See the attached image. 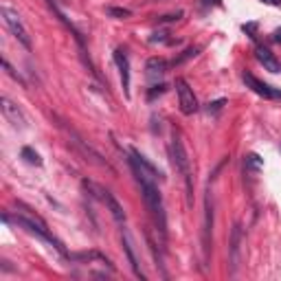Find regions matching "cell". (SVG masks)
I'll use <instances>...</instances> for the list:
<instances>
[{"label": "cell", "mask_w": 281, "mask_h": 281, "mask_svg": "<svg viewBox=\"0 0 281 281\" xmlns=\"http://www.w3.org/2000/svg\"><path fill=\"white\" fill-rule=\"evenodd\" d=\"M128 162H130L132 174H134V178H136L138 187H140L145 206H147V211L152 213V220H154V224H156V228H158L160 238L167 240V213H165V206H162V198H160V191L156 187V180H154L150 174H145L132 158H128Z\"/></svg>", "instance_id": "cell-1"}, {"label": "cell", "mask_w": 281, "mask_h": 281, "mask_svg": "<svg viewBox=\"0 0 281 281\" xmlns=\"http://www.w3.org/2000/svg\"><path fill=\"white\" fill-rule=\"evenodd\" d=\"M169 154H172L174 167L178 169V174L184 180V189H187V204H194V178H191V162L187 156V150H184L182 140L178 134L172 136V143H169Z\"/></svg>", "instance_id": "cell-2"}, {"label": "cell", "mask_w": 281, "mask_h": 281, "mask_svg": "<svg viewBox=\"0 0 281 281\" xmlns=\"http://www.w3.org/2000/svg\"><path fill=\"white\" fill-rule=\"evenodd\" d=\"M0 13H3V20H5V25L9 27V31L13 33V38H16L25 49H31V38H29V31L25 29V25H22V20H20V16H18V11H13L11 7L3 5Z\"/></svg>", "instance_id": "cell-3"}, {"label": "cell", "mask_w": 281, "mask_h": 281, "mask_svg": "<svg viewBox=\"0 0 281 281\" xmlns=\"http://www.w3.org/2000/svg\"><path fill=\"white\" fill-rule=\"evenodd\" d=\"M242 246H244V228L240 222H235L231 240H228V264H231V275H238L242 264Z\"/></svg>", "instance_id": "cell-4"}, {"label": "cell", "mask_w": 281, "mask_h": 281, "mask_svg": "<svg viewBox=\"0 0 281 281\" xmlns=\"http://www.w3.org/2000/svg\"><path fill=\"white\" fill-rule=\"evenodd\" d=\"M176 92H178V106H180V112L182 114H194L198 112V99H196V95H194V88L189 86V81L187 79H182L178 77L176 79Z\"/></svg>", "instance_id": "cell-5"}, {"label": "cell", "mask_w": 281, "mask_h": 281, "mask_svg": "<svg viewBox=\"0 0 281 281\" xmlns=\"http://www.w3.org/2000/svg\"><path fill=\"white\" fill-rule=\"evenodd\" d=\"M242 79H244V84H246L255 95H260V97H264V99H281V90H275V88L268 86L266 81L257 79L253 73H244Z\"/></svg>", "instance_id": "cell-6"}, {"label": "cell", "mask_w": 281, "mask_h": 281, "mask_svg": "<svg viewBox=\"0 0 281 281\" xmlns=\"http://www.w3.org/2000/svg\"><path fill=\"white\" fill-rule=\"evenodd\" d=\"M90 187H95V191H97V196L101 198V202L108 206V211L112 213V218H114V222L119 226H123L125 224V211H123V206L119 204V200H116V198L110 194L108 189H101V187H97V184H92L90 182Z\"/></svg>", "instance_id": "cell-7"}, {"label": "cell", "mask_w": 281, "mask_h": 281, "mask_svg": "<svg viewBox=\"0 0 281 281\" xmlns=\"http://www.w3.org/2000/svg\"><path fill=\"white\" fill-rule=\"evenodd\" d=\"M211 228H213V202H211V191L206 189V196H204V228H202L204 260L209 257V250H211Z\"/></svg>", "instance_id": "cell-8"}, {"label": "cell", "mask_w": 281, "mask_h": 281, "mask_svg": "<svg viewBox=\"0 0 281 281\" xmlns=\"http://www.w3.org/2000/svg\"><path fill=\"white\" fill-rule=\"evenodd\" d=\"M114 64H116V68H119L121 86H123L125 97H130V60H128V53H125L123 49L114 51Z\"/></svg>", "instance_id": "cell-9"}, {"label": "cell", "mask_w": 281, "mask_h": 281, "mask_svg": "<svg viewBox=\"0 0 281 281\" xmlns=\"http://www.w3.org/2000/svg\"><path fill=\"white\" fill-rule=\"evenodd\" d=\"M0 110H3L5 119L9 121L11 125H16V128H25V123H27L25 116H22L20 108H18L9 97H3V99H0Z\"/></svg>", "instance_id": "cell-10"}, {"label": "cell", "mask_w": 281, "mask_h": 281, "mask_svg": "<svg viewBox=\"0 0 281 281\" xmlns=\"http://www.w3.org/2000/svg\"><path fill=\"white\" fill-rule=\"evenodd\" d=\"M255 57H257V62H260L266 71H270V73H279L281 71V64L275 57V53H270V49L262 46V44H257V46H255Z\"/></svg>", "instance_id": "cell-11"}, {"label": "cell", "mask_w": 281, "mask_h": 281, "mask_svg": "<svg viewBox=\"0 0 281 281\" xmlns=\"http://www.w3.org/2000/svg\"><path fill=\"white\" fill-rule=\"evenodd\" d=\"M121 244H123L125 255H128V262H130V268H132V272H134V277H138L140 281H145V272L140 270L138 257H136V253H134V248H132V242H130V235H128V233L121 235Z\"/></svg>", "instance_id": "cell-12"}, {"label": "cell", "mask_w": 281, "mask_h": 281, "mask_svg": "<svg viewBox=\"0 0 281 281\" xmlns=\"http://www.w3.org/2000/svg\"><path fill=\"white\" fill-rule=\"evenodd\" d=\"M167 68H169V62L162 60V57H150L147 64H145V73H147V77H150V79L162 77L167 73Z\"/></svg>", "instance_id": "cell-13"}, {"label": "cell", "mask_w": 281, "mask_h": 281, "mask_svg": "<svg viewBox=\"0 0 281 281\" xmlns=\"http://www.w3.org/2000/svg\"><path fill=\"white\" fill-rule=\"evenodd\" d=\"M130 158H132V160H134V162H136V165H138L140 169H143V172H145V174H150V176H152V178H154V180H156V178H160V172H158V169H156V167H154V165H152V162H150V160H147V158H145V156H143V154H140L138 150H134V147H132V150H130Z\"/></svg>", "instance_id": "cell-14"}, {"label": "cell", "mask_w": 281, "mask_h": 281, "mask_svg": "<svg viewBox=\"0 0 281 281\" xmlns=\"http://www.w3.org/2000/svg\"><path fill=\"white\" fill-rule=\"evenodd\" d=\"M244 167H246V172L257 174V172H262L264 169V158L257 156V154H248L246 160H244Z\"/></svg>", "instance_id": "cell-15"}, {"label": "cell", "mask_w": 281, "mask_h": 281, "mask_svg": "<svg viewBox=\"0 0 281 281\" xmlns=\"http://www.w3.org/2000/svg\"><path fill=\"white\" fill-rule=\"evenodd\" d=\"M22 158H25L29 165H35V167H40L42 165V158H40V154L33 150V147H22Z\"/></svg>", "instance_id": "cell-16"}, {"label": "cell", "mask_w": 281, "mask_h": 281, "mask_svg": "<svg viewBox=\"0 0 281 281\" xmlns=\"http://www.w3.org/2000/svg\"><path fill=\"white\" fill-rule=\"evenodd\" d=\"M106 13H108V16H112V18H121V20L132 16V11L130 9H123V7H108Z\"/></svg>", "instance_id": "cell-17"}, {"label": "cell", "mask_w": 281, "mask_h": 281, "mask_svg": "<svg viewBox=\"0 0 281 281\" xmlns=\"http://www.w3.org/2000/svg\"><path fill=\"white\" fill-rule=\"evenodd\" d=\"M224 106H226V99H218V101H211L209 106H206V112H209V114H218V112H220V110L224 108Z\"/></svg>", "instance_id": "cell-18"}, {"label": "cell", "mask_w": 281, "mask_h": 281, "mask_svg": "<svg viewBox=\"0 0 281 281\" xmlns=\"http://www.w3.org/2000/svg\"><path fill=\"white\" fill-rule=\"evenodd\" d=\"M198 51H200L198 46H191V49H187V51H184V53H182L180 57H176V60H174V64H180V62H184V60H189V57L198 55Z\"/></svg>", "instance_id": "cell-19"}, {"label": "cell", "mask_w": 281, "mask_h": 281, "mask_svg": "<svg viewBox=\"0 0 281 281\" xmlns=\"http://www.w3.org/2000/svg\"><path fill=\"white\" fill-rule=\"evenodd\" d=\"M165 84H160V86H154L152 88V90L150 92H147V99H154V97H156V95H162V92H165Z\"/></svg>", "instance_id": "cell-20"}, {"label": "cell", "mask_w": 281, "mask_h": 281, "mask_svg": "<svg viewBox=\"0 0 281 281\" xmlns=\"http://www.w3.org/2000/svg\"><path fill=\"white\" fill-rule=\"evenodd\" d=\"M182 16V11H178V13H172V16H162V18H158L160 22H174V20H178Z\"/></svg>", "instance_id": "cell-21"}, {"label": "cell", "mask_w": 281, "mask_h": 281, "mask_svg": "<svg viewBox=\"0 0 281 281\" xmlns=\"http://www.w3.org/2000/svg\"><path fill=\"white\" fill-rule=\"evenodd\" d=\"M262 3L270 5V7H281V0H262Z\"/></svg>", "instance_id": "cell-22"}, {"label": "cell", "mask_w": 281, "mask_h": 281, "mask_svg": "<svg viewBox=\"0 0 281 281\" xmlns=\"http://www.w3.org/2000/svg\"><path fill=\"white\" fill-rule=\"evenodd\" d=\"M275 40L281 42V29H277V31H275Z\"/></svg>", "instance_id": "cell-23"}]
</instances>
